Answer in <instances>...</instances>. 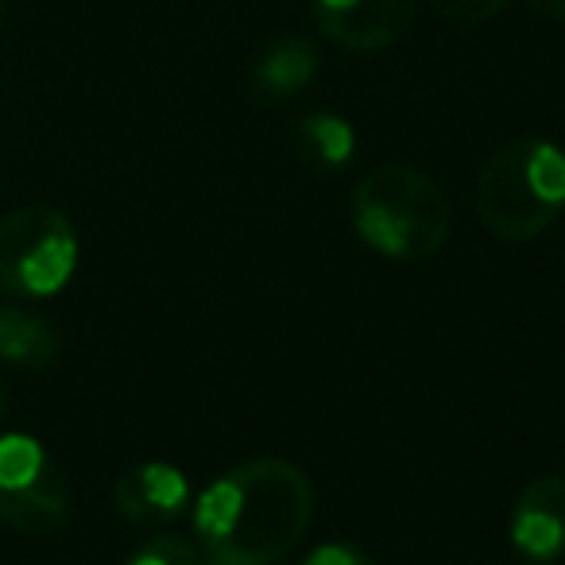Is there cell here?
I'll return each mask as SVG.
<instances>
[{
	"label": "cell",
	"mask_w": 565,
	"mask_h": 565,
	"mask_svg": "<svg viewBox=\"0 0 565 565\" xmlns=\"http://www.w3.org/2000/svg\"><path fill=\"white\" fill-rule=\"evenodd\" d=\"M291 148L310 174H338L356 156V128L341 113H307L295 120Z\"/></svg>",
	"instance_id": "10"
},
{
	"label": "cell",
	"mask_w": 565,
	"mask_h": 565,
	"mask_svg": "<svg viewBox=\"0 0 565 565\" xmlns=\"http://www.w3.org/2000/svg\"><path fill=\"white\" fill-rule=\"evenodd\" d=\"M71 519V488L51 454L28 434H0V523L51 534Z\"/></svg>",
	"instance_id": "5"
},
{
	"label": "cell",
	"mask_w": 565,
	"mask_h": 565,
	"mask_svg": "<svg viewBox=\"0 0 565 565\" xmlns=\"http://www.w3.org/2000/svg\"><path fill=\"white\" fill-rule=\"evenodd\" d=\"M302 565H376L364 550L349 546V542H326Z\"/></svg>",
	"instance_id": "14"
},
{
	"label": "cell",
	"mask_w": 565,
	"mask_h": 565,
	"mask_svg": "<svg viewBox=\"0 0 565 565\" xmlns=\"http://www.w3.org/2000/svg\"><path fill=\"white\" fill-rule=\"evenodd\" d=\"M63 338L43 315L32 310H0V361L17 369H51L58 361Z\"/></svg>",
	"instance_id": "11"
},
{
	"label": "cell",
	"mask_w": 565,
	"mask_h": 565,
	"mask_svg": "<svg viewBox=\"0 0 565 565\" xmlns=\"http://www.w3.org/2000/svg\"><path fill=\"white\" fill-rule=\"evenodd\" d=\"M472 198L480 225L495 241H534L565 210V151L534 136L503 143L484 159Z\"/></svg>",
	"instance_id": "3"
},
{
	"label": "cell",
	"mask_w": 565,
	"mask_h": 565,
	"mask_svg": "<svg viewBox=\"0 0 565 565\" xmlns=\"http://www.w3.org/2000/svg\"><path fill=\"white\" fill-rule=\"evenodd\" d=\"M113 503L136 526H167L186 511L190 484L182 469L167 461H140L113 484Z\"/></svg>",
	"instance_id": "8"
},
{
	"label": "cell",
	"mask_w": 565,
	"mask_h": 565,
	"mask_svg": "<svg viewBox=\"0 0 565 565\" xmlns=\"http://www.w3.org/2000/svg\"><path fill=\"white\" fill-rule=\"evenodd\" d=\"M526 4L546 20H565V0H526Z\"/></svg>",
	"instance_id": "15"
},
{
	"label": "cell",
	"mask_w": 565,
	"mask_h": 565,
	"mask_svg": "<svg viewBox=\"0 0 565 565\" xmlns=\"http://www.w3.org/2000/svg\"><path fill=\"white\" fill-rule=\"evenodd\" d=\"M511 546L523 562L554 565L565 557V477L546 472L519 492L508 519Z\"/></svg>",
	"instance_id": "7"
},
{
	"label": "cell",
	"mask_w": 565,
	"mask_h": 565,
	"mask_svg": "<svg viewBox=\"0 0 565 565\" xmlns=\"http://www.w3.org/2000/svg\"><path fill=\"white\" fill-rule=\"evenodd\" d=\"M318 78V47L302 35H282L267 43L248 66V94L259 105H282L307 94Z\"/></svg>",
	"instance_id": "9"
},
{
	"label": "cell",
	"mask_w": 565,
	"mask_h": 565,
	"mask_svg": "<svg viewBox=\"0 0 565 565\" xmlns=\"http://www.w3.org/2000/svg\"><path fill=\"white\" fill-rule=\"evenodd\" d=\"M315 24L330 43L356 55H376L415 28L418 0H310Z\"/></svg>",
	"instance_id": "6"
},
{
	"label": "cell",
	"mask_w": 565,
	"mask_h": 565,
	"mask_svg": "<svg viewBox=\"0 0 565 565\" xmlns=\"http://www.w3.org/2000/svg\"><path fill=\"white\" fill-rule=\"evenodd\" d=\"M315 519V484L282 457L244 461L198 495L194 531L213 565H275Z\"/></svg>",
	"instance_id": "1"
},
{
	"label": "cell",
	"mask_w": 565,
	"mask_h": 565,
	"mask_svg": "<svg viewBox=\"0 0 565 565\" xmlns=\"http://www.w3.org/2000/svg\"><path fill=\"white\" fill-rule=\"evenodd\" d=\"M210 565H213V562H210Z\"/></svg>",
	"instance_id": "17"
},
{
	"label": "cell",
	"mask_w": 565,
	"mask_h": 565,
	"mask_svg": "<svg viewBox=\"0 0 565 565\" xmlns=\"http://www.w3.org/2000/svg\"><path fill=\"white\" fill-rule=\"evenodd\" d=\"M353 228L384 259L423 264L449 241V202L418 167L380 163L353 190Z\"/></svg>",
	"instance_id": "2"
},
{
	"label": "cell",
	"mask_w": 565,
	"mask_h": 565,
	"mask_svg": "<svg viewBox=\"0 0 565 565\" xmlns=\"http://www.w3.org/2000/svg\"><path fill=\"white\" fill-rule=\"evenodd\" d=\"M128 565H210L202 554H198L194 542L186 539H174V534H159V539L143 542Z\"/></svg>",
	"instance_id": "12"
},
{
	"label": "cell",
	"mask_w": 565,
	"mask_h": 565,
	"mask_svg": "<svg viewBox=\"0 0 565 565\" xmlns=\"http://www.w3.org/2000/svg\"><path fill=\"white\" fill-rule=\"evenodd\" d=\"M4 403L9 399H4V387H0V418H4Z\"/></svg>",
	"instance_id": "16"
},
{
	"label": "cell",
	"mask_w": 565,
	"mask_h": 565,
	"mask_svg": "<svg viewBox=\"0 0 565 565\" xmlns=\"http://www.w3.org/2000/svg\"><path fill=\"white\" fill-rule=\"evenodd\" d=\"M426 4L454 24H488L508 9V0H426Z\"/></svg>",
	"instance_id": "13"
},
{
	"label": "cell",
	"mask_w": 565,
	"mask_h": 565,
	"mask_svg": "<svg viewBox=\"0 0 565 565\" xmlns=\"http://www.w3.org/2000/svg\"><path fill=\"white\" fill-rule=\"evenodd\" d=\"M78 267V233L51 205H24L0 221V291L12 299H51Z\"/></svg>",
	"instance_id": "4"
}]
</instances>
